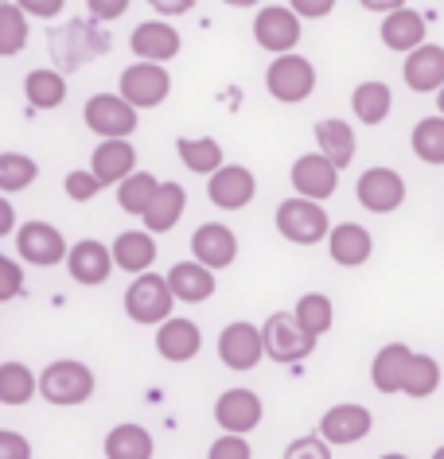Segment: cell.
<instances>
[{"instance_id":"cell-22","label":"cell","mask_w":444,"mask_h":459,"mask_svg":"<svg viewBox=\"0 0 444 459\" xmlns=\"http://www.w3.org/2000/svg\"><path fill=\"white\" fill-rule=\"evenodd\" d=\"M184 211H187V191L179 187V183H172V179L156 183L152 199H148V206L141 211L144 230L148 234H168V230L184 218Z\"/></svg>"},{"instance_id":"cell-45","label":"cell","mask_w":444,"mask_h":459,"mask_svg":"<svg viewBox=\"0 0 444 459\" xmlns=\"http://www.w3.org/2000/svg\"><path fill=\"white\" fill-rule=\"evenodd\" d=\"M24 16H36V20H55L66 8V0H13Z\"/></svg>"},{"instance_id":"cell-33","label":"cell","mask_w":444,"mask_h":459,"mask_svg":"<svg viewBox=\"0 0 444 459\" xmlns=\"http://www.w3.org/2000/svg\"><path fill=\"white\" fill-rule=\"evenodd\" d=\"M36 397V370L24 362H0V405H28Z\"/></svg>"},{"instance_id":"cell-51","label":"cell","mask_w":444,"mask_h":459,"mask_svg":"<svg viewBox=\"0 0 444 459\" xmlns=\"http://www.w3.org/2000/svg\"><path fill=\"white\" fill-rule=\"evenodd\" d=\"M367 13H379V16H386V13H394V8H405V0H359Z\"/></svg>"},{"instance_id":"cell-5","label":"cell","mask_w":444,"mask_h":459,"mask_svg":"<svg viewBox=\"0 0 444 459\" xmlns=\"http://www.w3.org/2000/svg\"><path fill=\"white\" fill-rule=\"evenodd\" d=\"M277 234L281 238H289L292 246H316L320 238H327V211L320 203H312V199H284L281 206H277Z\"/></svg>"},{"instance_id":"cell-9","label":"cell","mask_w":444,"mask_h":459,"mask_svg":"<svg viewBox=\"0 0 444 459\" xmlns=\"http://www.w3.org/2000/svg\"><path fill=\"white\" fill-rule=\"evenodd\" d=\"M86 129L101 141H118V136L136 133V109L121 94H94L83 109Z\"/></svg>"},{"instance_id":"cell-14","label":"cell","mask_w":444,"mask_h":459,"mask_svg":"<svg viewBox=\"0 0 444 459\" xmlns=\"http://www.w3.org/2000/svg\"><path fill=\"white\" fill-rule=\"evenodd\" d=\"M374 429V417H370V409L367 405H332L324 412V420H320V440L327 444H359V440H367Z\"/></svg>"},{"instance_id":"cell-49","label":"cell","mask_w":444,"mask_h":459,"mask_svg":"<svg viewBox=\"0 0 444 459\" xmlns=\"http://www.w3.org/2000/svg\"><path fill=\"white\" fill-rule=\"evenodd\" d=\"M148 4H152V13H161V16H184L199 4V0H148Z\"/></svg>"},{"instance_id":"cell-2","label":"cell","mask_w":444,"mask_h":459,"mask_svg":"<svg viewBox=\"0 0 444 459\" xmlns=\"http://www.w3.org/2000/svg\"><path fill=\"white\" fill-rule=\"evenodd\" d=\"M94 370L78 359H59V362H48L43 374L36 377V389L43 401L51 405H83V401L94 397Z\"/></svg>"},{"instance_id":"cell-25","label":"cell","mask_w":444,"mask_h":459,"mask_svg":"<svg viewBox=\"0 0 444 459\" xmlns=\"http://www.w3.org/2000/svg\"><path fill=\"white\" fill-rule=\"evenodd\" d=\"M90 171L101 187L125 179L129 171H136V148L129 144V136H118V141H101L94 148V160H90Z\"/></svg>"},{"instance_id":"cell-17","label":"cell","mask_w":444,"mask_h":459,"mask_svg":"<svg viewBox=\"0 0 444 459\" xmlns=\"http://www.w3.org/2000/svg\"><path fill=\"white\" fill-rule=\"evenodd\" d=\"M219 359L238 374L254 370V366L261 362V331L254 324H246V319L226 324L222 335H219Z\"/></svg>"},{"instance_id":"cell-12","label":"cell","mask_w":444,"mask_h":459,"mask_svg":"<svg viewBox=\"0 0 444 459\" xmlns=\"http://www.w3.org/2000/svg\"><path fill=\"white\" fill-rule=\"evenodd\" d=\"M207 195H211L214 206H222V211H242V206H249V199L257 195V179H254V171L242 168V164H219L207 179Z\"/></svg>"},{"instance_id":"cell-4","label":"cell","mask_w":444,"mask_h":459,"mask_svg":"<svg viewBox=\"0 0 444 459\" xmlns=\"http://www.w3.org/2000/svg\"><path fill=\"white\" fill-rule=\"evenodd\" d=\"M266 90L277 101H284V106H296V101L312 98V90H316V66L304 59V55L284 51V55H277V59L269 63Z\"/></svg>"},{"instance_id":"cell-19","label":"cell","mask_w":444,"mask_h":459,"mask_svg":"<svg viewBox=\"0 0 444 459\" xmlns=\"http://www.w3.org/2000/svg\"><path fill=\"white\" fill-rule=\"evenodd\" d=\"M327 254H332L335 265L344 269H359L367 265L370 254H374V238L367 226L359 222H339V226H327Z\"/></svg>"},{"instance_id":"cell-11","label":"cell","mask_w":444,"mask_h":459,"mask_svg":"<svg viewBox=\"0 0 444 459\" xmlns=\"http://www.w3.org/2000/svg\"><path fill=\"white\" fill-rule=\"evenodd\" d=\"M355 195L370 214H394L405 203V179L394 168H367L359 176Z\"/></svg>"},{"instance_id":"cell-29","label":"cell","mask_w":444,"mask_h":459,"mask_svg":"<svg viewBox=\"0 0 444 459\" xmlns=\"http://www.w3.org/2000/svg\"><path fill=\"white\" fill-rule=\"evenodd\" d=\"M316 144H320V156L332 160L339 171L355 160V133H351L347 121H320L316 125Z\"/></svg>"},{"instance_id":"cell-46","label":"cell","mask_w":444,"mask_h":459,"mask_svg":"<svg viewBox=\"0 0 444 459\" xmlns=\"http://www.w3.org/2000/svg\"><path fill=\"white\" fill-rule=\"evenodd\" d=\"M0 459H31V444H28V436L0 429Z\"/></svg>"},{"instance_id":"cell-18","label":"cell","mask_w":444,"mask_h":459,"mask_svg":"<svg viewBox=\"0 0 444 459\" xmlns=\"http://www.w3.org/2000/svg\"><path fill=\"white\" fill-rule=\"evenodd\" d=\"M261 397L254 394V389H226V394L214 401V420L222 424V432H254L261 424Z\"/></svg>"},{"instance_id":"cell-39","label":"cell","mask_w":444,"mask_h":459,"mask_svg":"<svg viewBox=\"0 0 444 459\" xmlns=\"http://www.w3.org/2000/svg\"><path fill=\"white\" fill-rule=\"evenodd\" d=\"M414 152L425 160V164H444V117H425L414 125V136H409Z\"/></svg>"},{"instance_id":"cell-24","label":"cell","mask_w":444,"mask_h":459,"mask_svg":"<svg viewBox=\"0 0 444 459\" xmlns=\"http://www.w3.org/2000/svg\"><path fill=\"white\" fill-rule=\"evenodd\" d=\"M156 327H161V331H156V351H161L168 362H191L199 354L203 335H199V327L191 324V319L168 316Z\"/></svg>"},{"instance_id":"cell-41","label":"cell","mask_w":444,"mask_h":459,"mask_svg":"<svg viewBox=\"0 0 444 459\" xmlns=\"http://www.w3.org/2000/svg\"><path fill=\"white\" fill-rule=\"evenodd\" d=\"M20 292H24V269H20V261L0 254V304L16 300Z\"/></svg>"},{"instance_id":"cell-37","label":"cell","mask_w":444,"mask_h":459,"mask_svg":"<svg viewBox=\"0 0 444 459\" xmlns=\"http://www.w3.org/2000/svg\"><path fill=\"white\" fill-rule=\"evenodd\" d=\"M179 144V160H184L187 171H196V176H211L214 168L222 164V144L211 141V136H199V141H191V136H184Z\"/></svg>"},{"instance_id":"cell-35","label":"cell","mask_w":444,"mask_h":459,"mask_svg":"<svg viewBox=\"0 0 444 459\" xmlns=\"http://www.w3.org/2000/svg\"><path fill=\"white\" fill-rule=\"evenodd\" d=\"M292 319H296V324H300L304 331H309L312 339H320L324 331H332L335 307H332V300H327L324 292H309V296H300V300H296Z\"/></svg>"},{"instance_id":"cell-36","label":"cell","mask_w":444,"mask_h":459,"mask_svg":"<svg viewBox=\"0 0 444 459\" xmlns=\"http://www.w3.org/2000/svg\"><path fill=\"white\" fill-rule=\"evenodd\" d=\"M39 176V164L24 152H0V195L28 191Z\"/></svg>"},{"instance_id":"cell-47","label":"cell","mask_w":444,"mask_h":459,"mask_svg":"<svg viewBox=\"0 0 444 459\" xmlns=\"http://www.w3.org/2000/svg\"><path fill=\"white\" fill-rule=\"evenodd\" d=\"M86 8L98 24H109V20H121L129 13V0H86Z\"/></svg>"},{"instance_id":"cell-52","label":"cell","mask_w":444,"mask_h":459,"mask_svg":"<svg viewBox=\"0 0 444 459\" xmlns=\"http://www.w3.org/2000/svg\"><path fill=\"white\" fill-rule=\"evenodd\" d=\"M222 4H231V8H254L257 0H222Z\"/></svg>"},{"instance_id":"cell-15","label":"cell","mask_w":444,"mask_h":459,"mask_svg":"<svg viewBox=\"0 0 444 459\" xmlns=\"http://www.w3.org/2000/svg\"><path fill=\"white\" fill-rule=\"evenodd\" d=\"M129 48L136 59H144V63H168L179 55L184 39H179V31L172 24H164V20H144V24L133 28Z\"/></svg>"},{"instance_id":"cell-26","label":"cell","mask_w":444,"mask_h":459,"mask_svg":"<svg viewBox=\"0 0 444 459\" xmlns=\"http://www.w3.org/2000/svg\"><path fill=\"white\" fill-rule=\"evenodd\" d=\"M113 257V269H125V273H144L152 269L156 261V238L148 234V230H125V234H118V242H113L109 249Z\"/></svg>"},{"instance_id":"cell-50","label":"cell","mask_w":444,"mask_h":459,"mask_svg":"<svg viewBox=\"0 0 444 459\" xmlns=\"http://www.w3.org/2000/svg\"><path fill=\"white\" fill-rule=\"evenodd\" d=\"M16 230V206L0 195V238H8Z\"/></svg>"},{"instance_id":"cell-53","label":"cell","mask_w":444,"mask_h":459,"mask_svg":"<svg viewBox=\"0 0 444 459\" xmlns=\"http://www.w3.org/2000/svg\"><path fill=\"white\" fill-rule=\"evenodd\" d=\"M379 459H409V455H402V452H390V455H379Z\"/></svg>"},{"instance_id":"cell-30","label":"cell","mask_w":444,"mask_h":459,"mask_svg":"<svg viewBox=\"0 0 444 459\" xmlns=\"http://www.w3.org/2000/svg\"><path fill=\"white\" fill-rule=\"evenodd\" d=\"M156 444L141 424H118L106 436V459H152Z\"/></svg>"},{"instance_id":"cell-10","label":"cell","mask_w":444,"mask_h":459,"mask_svg":"<svg viewBox=\"0 0 444 459\" xmlns=\"http://www.w3.org/2000/svg\"><path fill=\"white\" fill-rule=\"evenodd\" d=\"M254 39L261 51L284 55L300 43V16L289 4H266L254 20Z\"/></svg>"},{"instance_id":"cell-16","label":"cell","mask_w":444,"mask_h":459,"mask_svg":"<svg viewBox=\"0 0 444 459\" xmlns=\"http://www.w3.org/2000/svg\"><path fill=\"white\" fill-rule=\"evenodd\" d=\"M191 254L207 269H226V265H234V257H238V234L222 222H203L196 234H191Z\"/></svg>"},{"instance_id":"cell-42","label":"cell","mask_w":444,"mask_h":459,"mask_svg":"<svg viewBox=\"0 0 444 459\" xmlns=\"http://www.w3.org/2000/svg\"><path fill=\"white\" fill-rule=\"evenodd\" d=\"M284 459H332V444L320 436H300L284 447Z\"/></svg>"},{"instance_id":"cell-13","label":"cell","mask_w":444,"mask_h":459,"mask_svg":"<svg viewBox=\"0 0 444 459\" xmlns=\"http://www.w3.org/2000/svg\"><path fill=\"white\" fill-rule=\"evenodd\" d=\"M292 187L300 199L324 203V199H332L335 187H339V168L332 160H324L320 152H309L292 164Z\"/></svg>"},{"instance_id":"cell-23","label":"cell","mask_w":444,"mask_h":459,"mask_svg":"<svg viewBox=\"0 0 444 459\" xmlns=\"http://www.w3.org/2000/svg\"><path fill=\"white\" fill-rule=\"evenodd\" d=\"M168 292L176 304H203L214 296V269L199 265V261H179L168 269Z\"/></svg>"},{"instance_id":"cell-27","label":"cell","mask_w":444,"mask_h":459,"mask_svg":"<svg viewBox=\"0 0 444 459\" xmlns=\"http://www.w3.org/2000/svg\"><path fill=\"white\" fill-rule=\"evenodd\" d=\"M425 16L414 13V8H394V13L382 16V43L390 51H414L417 43H425Z\"/></svg>"},{"instance_id":"cell-48","label":"cell","mask_w":444,"mask_h":459,"mask_svg":"<svg viewBox=\"0 0 444 459\" xmlns=\"http://www.w3.org/2000/svg\"><path fill=\"white\" fill-rule=\"evenodd\" d=\"M289 8L300 20H324L335 8V0H289Z\"/></svg>"},{"instance_id":"cell-7","label":"cell","mask_w":444,"mask_h":459,"mask_svg":"<svg viewBox=\"0 0 444 459\" xmlns=\"http://www.w3.org/2000/svg\"><path fill=\"white\" fill-rule=\"evenodd\" d=\"M172 94V74L164 71V63H133L121 71V98L133 109H152Z\"/></svg>"},{"instance_id":"cell-3","label":"cell","mask_w":444,"mask_h":459,"mask_svg":"<svg viewBox=\"0 0 444 459\" xmlns=\"http://www.w3.org/2000/svg\"><path fill=\"white\" fill-rule=\"evenodd\" d=\"M172 292H168V281L161 277V273H136L133 284H129V292H125V312H129L133 324H148V327H156L161 319L172 316Z\"/></svg>"},{"instance_id":"cell-54","label":"cell","mask_w":444,"mask_h":459,"mask_svg":"<svg viewBox=\"0 0 444 459\" xmlns=\"http://www.w3.org/2000/svg\"><path fill=\"white\" fill-rule=\"evenodd\" d=\"M432 459H444V447H440V452H437V455H432Z\"/></svg>"},{"instance_id":"cell-28","label":"cell","mask_w":444,"mask_h":459,"mask_svg":"<svg viewBox=\"0 0 444 459\" xmlns=\"http://www.w3.org/2000/svg\"><path fill=\"white\" fill-rule=\"evenodd\" d=\"M409 351L405 342H390V347H382L379 354H374V362H370V382L379 394H397L402 389V374H405V366H409Z\"/></svg>"},{"instance_id":"cell-6","label":"cell","mask_w":444,"mask_h":459,"mask_svg":"<svg viewBox=\"0 0 444 459\" xmlns=\"http://www.w3.org/2000/svg\"><path fill=\"white\" fill-rule=\"evenodd\" d=\"M316 339L304 331L300 324L292 319V312H277L266 319V327H261V354H269L273 362H304L312 354Z\"/></svg>"},{"instance_id":"cell-31","label":"cell","mask_w":444,"mask_h":459,"mask_svg":"<svg viewBox=\"0 0 444 459\" xmlns=\"http://www.w3.org/2000/svg\"><path fill=\"white\" fill-rule=\"evenodd\" d=\"M390 106H394V94L386 82H359L355 94H351V109L362 125H382L390 117Z\"/></svg>"},{"instance_id":"cell-8","label":"cell","mask_w":444,"mask_h":459,"mask_svg":"<svg viewBox=\"0 0 444 459\" xmlns=\"http://www.w3.org/2000/svg\"><path fill=\"white\" fill-rule=\"evenodd\" d=\"M16 254L24 265H36V269H51V265H63L66 257V238L59 234V226L51 222H24L16 230Z\"/></svg>"},{"instance_id":"cell-40","label":"cell","mask_w":444,"mask_h":459,"mask_svg":"<svg viewBox=\"0 0 444 459\" xmlns=\"http://www.w3.org/2000/svg\"><path fill=\"white\" fill-rule=\"evenodd\" d=\"M156 179L152 171H129L125 179H118V203H121V211H129V214H141L148 199H152V191H156Z\"/></svg>"},{"instance_id":"cell-38","label":"cell","mask_w":444,"mask_h":459,"mask_svg":"<svg viewBox=\"0 0 444 459\" xmlns=\"http://www.w3.org/2000/svg\"><path fill=\"white\" fill-rule=\"evenodd\" d=\"M28 48V16L20 13L13 0H0V55L13 59Z\"/></svg>"},{"instance_id":"cell-32","label":"cell","mask_w":444,"mask_h":459,"mask_svg":"<svg viewBox=\"0 0 444 459\" xmlns=\"http://www.w3.org/2000/svg\"><path fill=\"white\" fill-rule=\"evenodd\" d=\"M24 94L31 109H59L66 101V74L59 71H31L24 78Z\"/></svg>"},{"instance_id":"cell-43","label":"cell","mask_w":444,"mask_h":459,"mask_svg":"<svg viewBox=\"0 0 444 459\" xmlns=\"http://www.w3.org/2000/svg\"><path fill=\"white\" fill-rule=\"evenodd\" d=\"M254 452H249V444H246V436H238V432H222L219 440L211 444V452L207 459H249Z\"/></svg>"},{"instance_id":"cell-1","label":"cell","mask_w":444,"mask_h":459,"mask_svg":"<svg viewBox=\"0 0 444 459\" xmlns=\"http://www.w3.org/2000/svg\"><path fill=\"white\" fill-rule=\"evenodd\" d=\"M48 48H51V59H55V71L59 74H74L83 71L86 63L101 59L109 51V31L98 24V20H66V24L51 28L48 36Z\"/></svg>"},{"instance_id":"cell-34","label":"cell","mask_w":444,"mask_h":459,"mask_svg":"<svg viewBox=\"0 0 444 459\" xmlns=\"http://www.w3.org/2000/svg\"><path fill=\"white\" fill-rule=\"evenodd\" d=\"M437 385H440V366L432 354H409V366H405V374H402V389L397 394H405V397H429V394H437Z\"/></svg>"},{"instance_id":"cell-21","label":"cell","mask_w":444,"mask_h":459,"mask_svg":"<svg viewBox=\"0 0 444 459\" xmlns=\"http://www.w3.org/2000/svg\"><path fill=\"white\" fill-rule=\"evenodd\" d=\"M405 86L417 94H437L444 82V48L437 43H417L414 51H405Z\"/></svg>"},{"instance_id":"cell-20","label":"cell","mask_w":444,"mask_h":459,"mask_svg":"<svg viewBox=\"0 0 444 459\" xmlns=\"http://www.w3.org/2000/svg\"><path fill=\"white\" fill-rule=\"evenodd\" d=\"M63 265H66V273H71V281H78V284H106L109 273H113V257L101 242L83 238V242H74L71 249H66Z\"/></svg>"},{"instance_id":"cell-44","label":"cell","mask_w":444,"mask_h":459,"mask_svg":"<svg viewBox=\"0 0 444 459\" xmlns=\"http://www.w3.org/2000/svg\"><path fill=\"white\" fill-rule=\"evenodd\" d=\"M63 187H66V195H71L74 203H90V199H94V195L101 191V183L94 179V171H71Z\"/></svg>"}]
</instances>
